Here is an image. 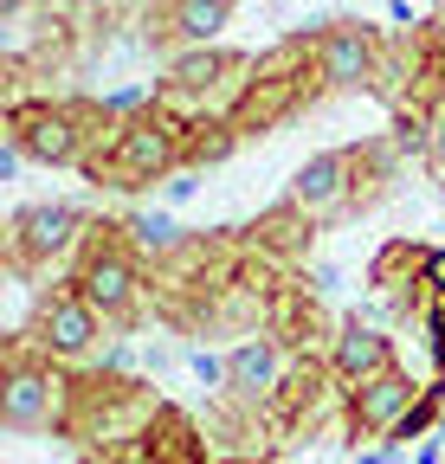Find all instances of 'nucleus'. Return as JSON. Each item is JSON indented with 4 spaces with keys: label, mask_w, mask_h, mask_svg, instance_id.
<instances>
[{
    "label": "nucleus",
    "mask_w": 445,
    "mask_h": 464,
    "mask_svg": "<svg viewBox=\"0 0 445 464\" xmlns=\"http://www.w3.org/2000/svg\"><path fill=\"white\" fill-rule=\"evenodd\" d=\"M426 168H432V181H439V194H445V116L432 123V149H426Z\"/></svg>",
    "instance_id": "nucleus-17"
},
{
    "label": "nucleus",
    "mask_w": 445,
    "mask_h": 464,
    "mask_svg": "<svg viewBox=\"0 0 445 464\" xmlns=\"http://www.w3.org/2000/svg\"><path fill=\"white\" fill-rule=\"evenodd\" d=\"M329 368H336V374L355 387V381H368V374H381V368H394V342H387L374 323L349 316L343 335H336V355H329Z\"/></svg>",
    "instance_id": "nucleus-12"
},
{
    "label": "nucleus",
    "mask_w": 445,
    "mask_h": 464,
    "mask_svg": "<svg viewBox=\"0 0 445 464\" xmlns=\"http://www.w3.org/2000/svg\"><path fill=\"white\" fill-rule=\"evenodd\" d=\"M78 232H84V213L65 207V200H33L7 219V271L14 277H39L59 252L78 246Z\"/></svg>",
    "instance_id": "nucleus-5"
},
{
    "label": "nucleus",
    "mask_w": 445,
    "mask_h": 464,
    "mask_svg": "<svg viewBox=\"0 0 445 464\" xmlns=\"http://www.w3.org/2000/svg\"><path fill=\"white\" fill-rule=\"evenodd\" d=\"M355 464H387V458H381V451H362V458H355Z\"/></svg>",
    "instance_id": "nucleus-21"
},
{
    "label": "nucleus",
    "mask_w": 445,
    "mask_h": 464,
    "mask_svg": "<svg viewBox=\"0 0 445 464\" xmlns=\"http://www.w3.org/2000/svg\"><path fill=\"white\" fill-rule=\"evenodd\" d=\"M252 58L246 52H219V45H194L188 58H175L169 65V78L155 84V110H200V103H213L219 91L227 97H239L252 78Z\"/></svg>",
    "instance_id": "nucleus-4"
},
{
    "label": "nucleus",
    "mask_w": 445,
    "mask_h": 464,
    "mask_svg": "<svg viewBox=\"0 0 445 464\" xmlns=\"http://www.w3.org/2000/svg\"><path fill=\"white\" fill-rule=\"evenodd\" d=\"M194 188H200V181H194V174H169V200H175V207H181V200H188Z\"/></svg>",
    "instance_id": "nucleus-19"
},
{
    "label": "nucleus",
    "mask_w": 445,
    "mask_h": 464,
    "mask_svg": "<svg viewBox=\"0 0 445 464\" xmlns=\"http://www.w3.org/2000/svg\"><path fill=\"white\" fill-rule=\"evenodd\" d=\"M233 7H239V0H175L169 20H161L149 39H169V45H213L219 33L233 26Z\"/></svg>",
    "instance_id": "nucleus-13"
},
{
    "label": "nucleus",
    "mask_w": 445,
    "mask_h": 464,
    "mask_svg": "<svg viewBox=\"0 0 445 464\" xmlns=\"http://www.w3.org/2000/svg\"><path fill=\"white\" fill-rule=\"evenodd\" d=\"M97 323L103 316L84 304V290L65 284V290H45V297H39V310L26 323V342L39 348V355H52V362H78V355H91Z\"/></svg>",
    "instance_id": "nucleus-8"
},
{
    "label": "nucleus",
    "mask_w": 445,
    "mask_h": 464,
    "mask_svg": "<svg viewBox=\"0 0 445 464\" xmlns=\"http://www.w3.org/2000/svg\"><path fill=\"white\" fill-rule=\"evenodd\" d=\"M277 374H285V348H277V335H252V342H239L227 355V387L239 400H271Z\"/></svg>",
    "instance_id": "nucleus-11"
},
{
    "label": "nucleus",
    "mask_w": 445,
    "mask_h": 464,
    "mask_svg": "<svg viewBox=\"0 0 445 464\" xmlns=\"http://www.w3.org/2000/svg\"><path fill=\"white\" fill-rule=\"evenodd\" d=\"M181 161H188L181 123L169 110H149V116L117 123V136L103 142V155L84 161V174L110 194H136V188H155V181H169V174H181Z\"/></svg>",
    "instance_id": "nucleus-1"
},
{
    "label": "nucleus",
    "mask_w": 445,
    "mask_h": 464,
    "mask_svg": "<svg viewBox=\"0 0 445 464\" xmlns=\"http://www.w3.org/2000/svg\"><path fill=\"white\" fill-rule=\"evenodd\" d=\"M0 420H7L14 432H52L72 420V381L52 368V355H39V348L20 335L14 355H7V387H0Z\"/></svg>",
    "instance_id": "nucleus-3"
},
{
    "label": "nucleus",
    "mask_w": 445,
    "mask_h": 464,
    "mask_svg": "<svg viewBox=\"0 0 445 464\" xmlns=\"http://www.w3.org/2000/svg\"><path fill=\"white\" fill-rule=\"evenodd\" d=\"M426 387H413V374L401 368H381L368 381L349 387V439H394V426L413 413V400Z\"/></svg>",
    "instance_id": "nucleus-10"
},
{
    "label": "nucleus",
    "mask_w": 445,
    "mask_h": 464,
    "mask_svg": "<svg viewBox=\"0 0 445 464\" xmlns=\"http://www.w3.org/2000/svg\"><path fill=\"white\" fill-rule=\"evenodd\" d=\"M316 91H323V84H310V72H291V78H252V84L233 97L227 123H233L239 142H246V136H271L277 123H291V116H297Z\"/></svg>",
    "instance_id": "nucleus-9"
},
{
    "label": "nucleus",
    "mask_w": 445,
    "mask_h": 464,
    "mask_svg": "<svg viewBox=\"0 0 445 464\" xmlns=\"http://www.w3.org/2000/svg\"><path fill=\"white\" fill-rule=\"evenodd\" d=\"M219 464H258V458H219Z\"/></svg>",
    "instance_id": "nucleus-22"
},
{
    "label": "nucleus",
    "mask_w": 445,
    "mask_h": 464,
    "mask_svg": "<svg viewBox=\"0 0 445 464\" xmlns=\"http://www.w3.org/2000/svg\"><path fill=\"white\" fill-rule=\"evenodd\" d=\"M381 78V39L368 20H329L316 33V84L323 91H374Z\"/></svg>",
    "instance_id": "nucleus-7"
},
{
    "label": "nucleus",
    "mask_w": 445,
    "mask_h": 464,
    "mask_svg": "<svg viewBox=\"0 0 445 464\" xmlns=\"http://www.w3.org/2000/svg\"><path fill=\"white\" fill-rule=\"evenodd\" d=\"M72 284L84 290V304L103 323H136V310H142V277H136V258L123 252V239H91Z\"/></svg>",
    "instance_id": "nucleus-6"
},
{
    "label": "nucleus",
    "mask_w": 445,
    "mask_h": 464,
    "mask_svg": "<svg viewBox=\"0 0 445 464\" xmlns=\"http://www.w3.org/2000/svg\"><path fill=\"white\" fill-rule=\"evenodd\" d=\"M188 368H194L207 387H219V381H227V362H219V355H207V348H194V355H188Z\"/></svg>",
    "instance_id": "nucleus-16"
},
{
    "label": "nucleus",
    "mask_w": 445,
    "mask_h": 464,
    "mask_svg": "<svg viewBox=\"0 0 445 464\" xmlns=\"http://www.w3.org/2000/svg\"><path fill=\"white\" fill-rule=\"evenodd\" d=\"M123 232H136V246H149V252H169V246H175V226L161 219V213H136Z\"/></svg>",
    "instance_id": "nucleus-15"
},
{
    "label": "nucleus",
    "mask_w": 445,
    "mask_h": 464,
    "mask_svg": "<svg viewBox=\"0 0 445 464\" xmlns=\"http://www.w3.org/2000/svg\"><path fill=\"white\" fill-rule=\"evenodd\" d=\"M426 290L445 297V246H426Z\"/></svg>",
    "instance_id": "nucleus-18"
},
{
    "label": "nucleus",
    "mask_w": 445,
    "mask_h": 464,
    "mask_svg": "<svg viewBox=\"0 0 445 464\" xmlns=\"http://www.w3.org/2000/svg\"><path fill=\"white\" fill-rule=\"evenodd\" d=\"M142 7H149V14H169V7H175V0H142Z\"/></svg>",
    "instance_id": "nucleus-20"
},
{
    "label": "nucleus",
    "mask_w": 445,
    "mask_h": 464,
    "mask_svg": "<svg viewBox=\"0 0 445 464\" xmlns=\"http://www.w3.org/2000/svg\"><path fill=\"white\" fill-rule=\"evenodd\" d=\"M252 239H258L265 252H304V246L316 239V219H310V213H304V207L285 194V200H277V207H271V213L252 226Z\"/></svg>",
    "instance_id": "nucleus-14"
},
{
    "label": "nucleus",
    "mask_w": 445,
    "mask_h": 464,
    "mask_svg": "<svg viewBox=\"0 0 445 464\" xmlns=\"http://www.w3.org/2000/svg\"><path fill=\"white\" fill-rule=\"evenodd\" d=\"M91 123H110V103H84V97H20L7 110V142L26 161L78 168L84 161V142L97 136Z\"/></svg>",
    "instance_id": "nucleus-2"
}]
</instances>
